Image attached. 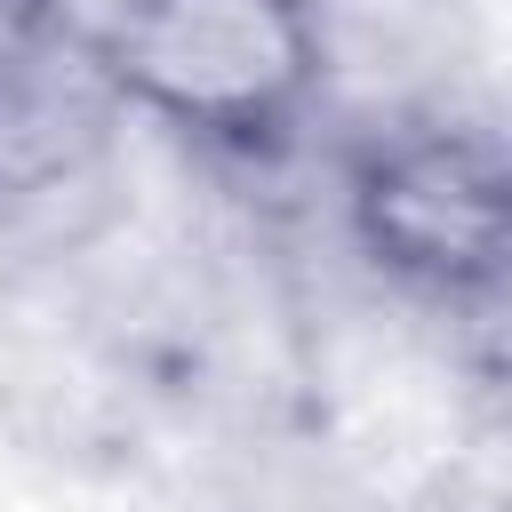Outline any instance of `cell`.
I'll use <instances>...</instances> for the list:
<instances>
[{"label": "cell", "mask_w": 512, "mask_h": 512, "mask_svg": "<svg viewBox=\"0 0 512 512\" xmlns=\"http://www.w3.org/2000/svg\"><path fill=\"white\" fill-rule=\"evenodd\" d=\"M96 72L200 144H272L320 96L328 32L312 0H120Z\"/></svg>", "instance_id": "6da1fadb"}, {"label": "cell", "mask_w": 512, "mask_h": 512, "mask_svg": "<svg viewBox=\"0 0 512 512\" xmlns=\"http://www.w3.org/2000/svg\"><path fill=\"white\" fill-rule=\"evenodd\" d=\"M352 232L384 272L432 296H472V288H496L504 272L512 192L480 136L400 128L368 144L352 168Z\"/></svg>", "instance_id": "7a4b0ae2"}, {"label": "cell", "mask_w": 512, "mask_h": 512, "mask_svg": "<svg viewBox=\"0 0 512 512\" xmlns=\"http://www.w3.org/2000/svg\"><path fill=\"white\" fill-rule=\"evenodd\" d=\"M48 24H56V0H0V64H24L48 48Z\"/></svg>", "instance_id": "3957f363"}]
</instances>
